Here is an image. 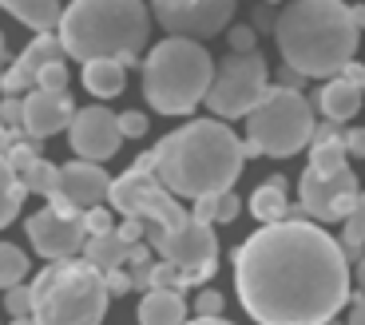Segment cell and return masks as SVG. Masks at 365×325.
I'll return each mask as SVG.
<instances>
[{
	"label": "cell",
	"mask_w": 365,
	"mask_h": 325,
	"mask_svg": "<svg viewBox=\"0 0 365 325\" xmlns=\"http://www.w3.org/2000/svg\"><path fill=\"white\" fill-rule=\"evenodd\" d=\"M235 286L258 325H326L349 301V262L310 218H282L235 250Z\"/></svg>",
	"instance_id": "cell-1"
},
{
	"label": "cell",
	"mask_w": 365,
	"mask_h": 325,
	"mask_svg": "<svg viewBox=\"0 0 365 325\" xmlns=\"http://www.w3.org/2000/svg\"><path fill=\"white\" fill-rule=\"evenodd\" d=\"M247 167V147L238 143L222 119H191L171 131L151 151V171L171 195H219L235 190L238 175Z\"/></svg>",
	"instance_id": "cell-2"
},
{
	"label": "cell",
	"mask_w": 365,
	"mask_h": 325,
	"mask_svg": "<svg viewBox=\"0 0 365 325\" xmlns=\"http://www.w3.org/2000/svg\"><path fill=\"white\" fill-rule=\"evenodd\" d=\"M274 40L290 72L334 80L354 60L361 28L341 0H290L274 20Z\"/></svg>",
	"instance_id": "cell-3"
},
{
	"label": "cell",
	"mask_w": 365,
	"mask_h": 325,
	"mask_svg": "<svg viewBox=\"0 0 365 325\" xmlns=\"http://www.w3.org/2000/svg\"><path fill=\"white\" fill-rule=\"evenodd\" d=\"M64 56L88 60H123L131 68L151 36V12L143 0H72L60 16Z\"/></svg>",
	"instance_id": "cell-4"
},
{
	"label": "cell",
	"mask_w": 365,
	"mask_h": 325,
	"mask_svg": "<svg viewBox=\"0 0 365 325\" xmlns=\"http://www.w3.org/2000/svg\"><path fill=\"white\" fill-rule=\"evenodd\" d=\"M219 63L199 40L167 36L143 60V100L159 115H191L210 91Z\"/></svg>",
	"instance_id": "cell-5"
},
{
	"label": "cell",
	"mask_w": 365,
	"mask_h": 325,
	"mask_svg": "<svg viewBox=\"0 0 365 325\" xmlns=\"http://www.w3.org/2000/svg\"><path fill=\"white\" fill-rule=\"evenodd\" d=\"M36 317L40 325H100L108 314V278L91 262H52L36 282Z\"/></svg>",
	"instance_id": "cell-6"
},
{
	"label": "cell",
	"mask_w": 365,
	"mask_h": 325,
	"mask_svg": "<svg viewBox=\"0 0 365 325\" xmlns=\"http://www.w3.org/2000/svg\"><path fill=\"white\" fill-rule=\"evenodd\" d=\"M108 202H111V207H115L123 218H143V226H147L143 242L151 246L155 254H163L167 246H171L175 238H179L182 230L195 222L191 210H182L179 195H171V190H167L163 182L155 179V175H151V171H139V167H131L128 175L111 179Z\"/></svg>",
	"instance_id": "cell-7"
},
{
	"label": "cell",
	"mask_w": 365,
	"mask_h": 325,
	"mask_svg": "<svg viewBox=\"0 0 365 325\" xmlns=\"http://www.w3.org/2000/svg\"><path fill=\"white\" fill-rule=\"evenodd\" d=\"M314 108L294 88H266L258 108L247 115V155L286 159L314 139Z\"/></svg>",
	"instance_id": "cell-8"
},
{
	"label": "cell",
	"mask_w": 365,
	"mask_h": 325,
	"mask_svg": "<svg viewBox=\"0 0 365 325\" xmlns=\"http://www.w3.org/2000/svg\"><path fill=\"white\" fill-rule=\"evenodd\" d=\"M270 80H266V60L258 52H230L227 60L215 68V80L207 91V108L219 119H238L250 115L258 100L266 96Z\"/></svg>",
	"instance_id": "cell-9"
},
{
	"label": "cell",
	"mask_w": 365,
	"mask_h": 325,
	"mask_svg": "<svg viewBox=\"0 0 365 325\" xmlns=\"http://www.w3.org/2000/svg\"><path fill=\"white\" fill-rule=\"evenodd\" d=\"M235 9L238 0H151V12L163 24V32L182 40L219 36L235 20Z\"/></svg>",
	"instance_id": "cell-10"
},
{
	"label": "cell",
	"mask_w": 365,
	"mask_h": 325,
	"mask_svg": "<svg viewBox=\"0 0 365 325\" xmlns=\"http://www.w3.org/2000/svg\"><path fill=\"white\" fill-rule=\"evenodd\" d=\"M298 195H302V215L306 218H318V222H334L341 218L346 222L349 210L357 207V179L354 171H318V167H306L302 171V182H298Z\"/></svg>",
	"instance_id": "cell-11"
},
{
	"label": "cell",
	"mask_w": 365,
	"mask_h": 325,
	"mask_svg": "<svg viewBox=\"0 0 365 325\" xmlns=\"http://www.w3.org/2000/svg\"><path fill=\"white\" fill-rule=\"evenodd\" d=\"M28 242L40 258L48 262H72L76 254L83 250L88 242V230H83V218L80 215H60L56 207H44L28 218Z\"/></svg>",
	"instance_id": "cell-12"
},
{
	"label": "cell",
	"mask_w": 365,
	"mask_h": 325,
	"mask_svg": "<svg viewBox=\"0 0 365 325\" xmlns=\"http://www.w3.org/2000/svg\"><path fill=\"white\" fill-rule=\"evenodd\" d=\"M68 143L80 159L88 162H103L119 151L123 143V131H119V115L108 111L103 103H91V108H80L68 123Z\"/></svg>",
	"instance_id": "cell-13"
},
{
	"label": "cell",
	"mask_w": 365,
	"mask_h": 325,
	"mask_svg": "<svg viewBox=\"0 0 365 325\" xmlns=\"http://www.w3.org/2000/svg\"><path fill=\"white\" fill-rule=\"evenodd\" d=\"M64 202H72L76 210H91V207H103V199L111 195V175L103 171L100 162H64L60 167V190H56Z\"/></svg>",
	"instance_id": "cell-14"
},
{
	"label": "cell",
	"mask_w": 365,
	"mask_h": 325,
	"mask_svg": "<svg viewBox=\"0 0 365 325\" xmlns=\"http://www.w3.org/2000/svg\"><path fill=\"white\" fill-rule=\"evenodd\" d=\"M52 60H64V44H60V36H52V32H40V36L16 56V63H12L9 72L0 76V88H4V96L32 91V88H36V80H40V72H44Z\"/></svg>",
	"instance_id": "cell-15"
},
{
	"label": "cell",
	"mask_w": 365,
	"mask_h": 325,
	"mask_svg": "<svg viewBox=\"0 0 365 325\" xmlns=\"http://www.w3.org/2000/svg\"><path fill=\"white\" fill-rule=\"evenodd\" d=\"M76 108L68 100V91H44V88H32L24 96V131L32 139H48L56 131H68Z\"/></svg>",
	"instance_id": "cell-16"
},
{
	"label": "cell",
	"mask_w": 365,
	"mask_h": 325,
	"mask_svg": "<svg viewBox=\"0 0 365 325\" xmlns=\"http://www.w3.org/2000/svg\"><path fill=\"white\" fill-rule=\"evenodd\" d=\"M361 103H365V91L357 88V83H349L346 76L326 80L322 91H318V108H322V115H326L329 123H346V119H354L357 111H361Z\"/></svg>",
	"instance_id": "cell-17"
},
{
	"label": "cell",
	"mask_w": 365,
	"mask_h": 325,
	"mask_svg": "<svg viewBox=\"0 0 365 325\" xmlns=\"http://www.w3.org/2000/svg\"><path fill=\"white\" fill-rule=\"evenodd\" d=\"M187 301L179 289H147L139 301V325H182Z\"/></svg>",
	"instance_id": "cell-18"
},
{
	"label": "cell",
	"mask_w": 365,
	"mask_h": 325,
	"mask_svg": "<svg viewBox=\"0 0 365 325\" xmlns=\"http://www.w3.org/2000/svg\"><path fill=\"white\" fill-rule=\"evenodd\" d=\"M128 83V63L123 60H88L83 63V88L96 100H111Z\"/></svg>",
	"instance_id": "cell-19"
},
{
	"label": "cell",
	"mask_w": 365,
	"mask_h": 325,
	"mask_svg": "<svg viewBox=\"0 0 365 325\" xmlns=\"http://www.w3.org/2000/svg\"><path fill=\"white\" fill-rule=\"evenodd\" d=\"M310 167L334 175V171H346V159H349V143L341 135H334V123L326 127H314V139H310Z\"/></svg>",
	"instance_id": "cell-20"
},
{
	"label": "cell",
	"mask_w": 365,
	"mask_h": 325,
	"mask_svg": "<svg viewBox=\"0 0 365 325\" xmlns=\"http://www.w3.org/2000/svg\"><path fill=\"white\" fill-rule=\"evenodd\" d=\"M0 9H9L20 24L36 28V32H52V28H60V16H64L60 0H0Z\"/></svg>",
	"instance_id": "cell-21"
},
{
	"label": "cell",
	"mask_w": 365,
	"mask_h": 325,
	"mask_svg": "<svg viewBox=\"0 0 365 325\" xmlns=\"http://www.w3.org/2000/svg\"><path fill=\"white\" fill-rule=\"evenodd\" d=\"M128 250L131 246L119 238V230H111V234H88V242H83V262H91L96 270H119V266L128 262Z\"/></svg>",
	"instance_id": "cell-22"
},
{
	"label": "cell",
	"mask_w": 365,
	"mask_h": 325,
	"mask_svg": "<svg viewBox=\"0 0 365 325\" xmlns=\"http://www.w3.org/2000/svg\"><path fill=\"white\" fill-rule=\"evenodd\" d=\"M282 190H286V179H278V175H274L270 182H262V187L255 190V199H250V215H255L262 226L282 222V218L290 215V202H286Z\"/></svg>",
	"instance_id": "cell-23"
},
{
	"label": "cell",
	"mask_w": 365,
	"mask_h": 325,
	"mask_svg": "<svg viewBox=\"0 0 365 325\" xmlns=\"http://www.w3.org/2000/svg\"><path fill=\"white\" fill-rule=\"evenodd\" d=\"M24 182H20V175L12 171L9 155H0V226H9L12 218L20 215V202H24Z\"/></svg>",
	"instance_id": "cell-24"
},
{
	"label": "cell",
	"mask_w": 365,
	"mask_h": 325,
	"mask_svg": "<svg viewBox=\"0 0 365 325\" xmlns=\"http://www.w3.org/2000/svg\"><path fill=\"white\" fill-rule=\"evenodd\" d=\"M20 182H24L28 195H44V199H52L56 190H60V167L48 162V159H36L24 175H20Z\"/></svg>",
	"instance_id": "cell-25"
},
{
	"label": "cell",
	"mask_w": 365,
	"mask_h": 325,
	"mask_svg": "<svg viewBox=\"0 0 365 325\" xmlns=\"http://www.w3.org/2000/svg\"><path fill=\"white\" fill-rule=\"evenodd\" d=\"M341 250H346V258H357V262L365 258V190L357 195V207L349 210V218H346V230H341Z\"/></svg>",
	"instance_id": "cell-26"
},
{
	"label": "cell",
	"mask_w": 365,
	"mask_h": 325,
	"mask_svg": "<svg viewBox=\"0 0 365 325\" xmlns=\"http://www.w3.org/2000/svg\"><path fill=\"white\" fill-rule=\"evenodd\" d=\"M28 278V254L12 242H0V289H12Z\"/></svg>",
	"instance_id": "cell-27"
},
{
	"label": "cell",
	"mask_w": 365,
	"mask_h": 325,
	"mask_svg": "<svg viewBox=\"0 0 365 325\" xmlns=\"http://www.w3.org/2000/svg\"><path fill=\"white\" fill-rule=\"evenodd\" d=\"M4 309H9L12 317H32V309H36V294H32V286H12L4 289Z\"/></svg>",
	"instance_id": "cell-28"
},
{
	"label": "cell",
	"mask_w": 365,
	"mask_h": 325,
	"mask_svg": "<svg viewBox=\"0 0 365 325\" xmlns=\"http://www.w3.org/2000/svg\"><path fill=\"white\" fill-rule=\"evenodd\" d=\"M36 88H44V91H68V68H64V60L48 63L44 72H40Z\"/></svg>",
	"instance_id": "cell-29"
},
{
	"label": "cell",
	"mask_w": 365,
	"mask_h": 325,
	"mask_svg": "<svg viewBox=\"0 0 365 325\" xmlns=\"http://www.w3.org/2000/svg\"><path fill=\"white\" fill-rule=\"evenodd\" d=\"M83 230L88 234H111L115 230V222H111V210H103V207H91V210H83Z\"/></svg>",
	"instance_id": "cell-30"
},
{
	"label": "cell",
	"mask_w": 365,
	"mask_h": 325,
	"mask_svg": "<svg viewBox=\"0 0 365 325\" xmlns=\"http://www.w3.org/2000/svg\"><path fill=\"white\" fill-rule=\"evenodd\" d=\"M4 155H9V162H12V171H16V175H24L28 167L40 159V151H36V147H28V143H12Z\"/></svg>",
	"instance_id": "cell-31"
},
{
	"label": "cell",
	"mask_w": 365,
	"mask_h": 325,
	"mask_svg": "<svg viewBox=\"0 0 365 325\" xmlns=\"http://www.w3.org/2000/svg\"><path fill=\"white\" fill-rule=\"evenodd\" d=\"M219 202H222V190H219V195H199L191 215L199 218V222H210V226H215V222H219Z\"/></svg>",
	"instance_id": "cell-32"
},
{
	"label": "cell",
	"mask_w": 365,
	"mask_h": 325,
	"mask_svg": "<svg viewBox=\"0 0 365 325\" xmlns=\"http://www.w3.org/2000/svg\"><path fill=\"white\" fill-rule=\"evenodd\" d=\"M222 306H227V301H222L219 289H202L199 298H195V314L199 317H222Z\"/></svg>",
	"instance_id": "cell-33"
},
{
	"label": "cell",
	"mask_w": 365,
	"mask_h": 325,
	"mask_svg": "<svg viewBox=\"0 0 365 325\" xmlns=\"http://www.w3.org/2000/svg\"><path fill=\"white\" fill-rule=\"evenodd\" d=\"M119 131H123V139H143L147 135V115L143 111H123V115H119Z\"/></svg>",
	"instance_id": "cell-34"
},
{
	"label": "cell",
	"mask_w": 365,
	"mask_h": 325,
	"mask_svg": "<svg viewBox=\"0 0 365 325\" xmlns=\"http://www.w3.org/2000/svg\"><path fill=\"white\" fill-rule=\"evenodd\" d=\"M0 119H4V127H24V100H16V96H4V103H0Z\"/></svg>",
	"instance_id": "cell-35"
},
{
	"label": "cell",
	"mask_w": 365,
	"mask_h": 325,
	"mask_svg": "<svg viewBox=\"0 0 365 325\" xmlns=\"http://www.w3.org/2000/svg\"><path fill=\"white\" fill-rule=\"evenodd\" d=\"M103 278H108V294H111V298H123V294L131 289V274H123V266H119V270H108Z\"/></svg>",
	"instance_id": "cell-36"
},
{
	"label": "cell",
	"mask_w": 365,
	"mask_h": 325,
	"mask_svg": "<svg viewBox=\"0 0 365 325\" xmlns=\"http://www.w3.org/2000/svg\"><path fill=\"white\" fill-rule=\"evenodd\" d=\"M119 230V238H123V242H143V234H147V226H143V218H123V226H115Z\"/></svg>",
	"instance_id": "cell-37"
},
{
	"label": "cell",
	"mask_w": 365,
	"mask_h": 325,
	"mask_svg": "<svg viewBox=\"0 0 365 325\" xmlns=\"http://www.w3.org/2000/svg\"><path fill=\"white\" fill-rule=\"evenodd\" d=\"M230 48H235V52H255V32H250V28H230Z\"/></svg>",
	"instance_id": "cell-38"
},
{
	"label": "cell",
	"mask_w": 365,
	"mask_h": 325,
	"mask_svg": "<svg viewBox=\"0 0 365 325\" xmlns=\"http://www.w3.org/2000/svg\"><path fill=\"white\" fill-rule=\"evenodd\" d=\"M238 210H242V207H238V195H235V190H222V202H219V222H235V218H238Z\"/></svg>",
	"instance_id": "cell-39"
},
{
	"label": "cell",
	"mask_w": 365,
	"mask_h": 325,
	"mask_svg": "<svg viewBox=\"0 0 365 325\" xmlns=\"http://www.w3.org/2000/svg\"><path fill=\"white\" fill-rule=\"evenodd\" d=\"M349 143V155H357V159H365V127H357V131H349L346 135Z\"/></svg>",
	"instance_id": "cell-40"
},
{
	"label": "cell",
	"mask_w": 365,
	"mask_h": 325,
	"mask_svg": "<svg viewBox=\"0 0 365 325\" xmlns=\"http://www.w3.org/2000/svg\"><path fill=\"white\" fill-rule=\"evenodd\" d=\"M341 76H346L349 83H357V88L365 91V68H361V63H354V60H349V63H346V72H341Z\"/></svg>",
	"instance_id": "cell-41"
},
{
	"label": "cell",
	"mask_w": 365,
	"mask_h": 325,
	"mask_svg": "<svg viewBox=\"0 0 365 325\" xmlns=\"http://www.w3.org/2000/svg\"><path fill=\"white\" fill-rule=\"evenodd\" d=\"M346 325H365V294L354 301V309H349V321H346Z\"/></svg>",
	"instance_id": "cell-42"
},
{
	"label": "cell",
	"mask_w": 365,
	"mask_h": 325,
	"mask_svg": "<svg viewBox=\"0 0 365 325\" xmlns=\"http://www.w3.org/2000/svg\"><path fill=\"white\" fill-rule=\"evenodd\" d=\"M182 325H230V321H222V317H195V321H182Z\"/></svg>",
	"instance_id": "cell-43"
},
{
	"label": "cell",
	"mask_w": 365,
	"mask_h": 325,
	"mask_svg": "<svg viewBox=\"0 0 365 325\" xmlns=\"http://www.w3.org/2000/svg\"><path fill=\"white\" fill-rule=\"evenodd\" d=\"M354 24L365 28V4H357V9H354Z\"/></svg>",
	"instance_id": "cell-44"
},
{
	"label": "cell",
	"mask_w": 365,
	"mask_h": 325,
	"mask_svg": "<svg viewBox=\"0 0 365 325\" xmlns=\"http://www.w3.org/2000/svg\"><path fill=\"white\" fill-rule=\"evenodd\" d=\"M357 286L365 289V258H361V262H357Z\"/></svg>",
	"instance_id": "cell-45"
},
{
	"label": "cell",
	"mask_w": 365,
	"mask_h": 325,
	"mask_svg": "<svg viewBox=\"0 0 365 325\" xmlns=\"http://www.w3.org/2000/svg\"><path fill=\"white\" fill-rule=\"evenodd\" d=\"M12 325H40V321H36V317H16Z\"/></svg>",
	"instance_id": "cell-46"
},
{
	"label": "cell",
	"mask_w": 365,
	"mask_h": 325,
	"mask_svg": "<svg viewBox=\"0 0 365 325\" xmlns=\"http://www.w3.org/2000/svg\"><path fill=\"white\" fill-rule=\"evenodd\" d=\"M0 60H4V32H0Z\"/></svg>",
	"instance_id": "cell-47"
},
{
	"label": "cell",
	"mask_w": 365,
	"mask_h": 325,
	"mask_svg": "<svg viewBox=\"0 0 365 325\" xmlns=\"http://www.w3.org/2000/svg\"><path fill=\"white\" fill-rule=\"evenodd\" d=\"M270 4H282V0H270Z\"/></svg>",
	"instance_id": "cell-48"
}]
</instances>
